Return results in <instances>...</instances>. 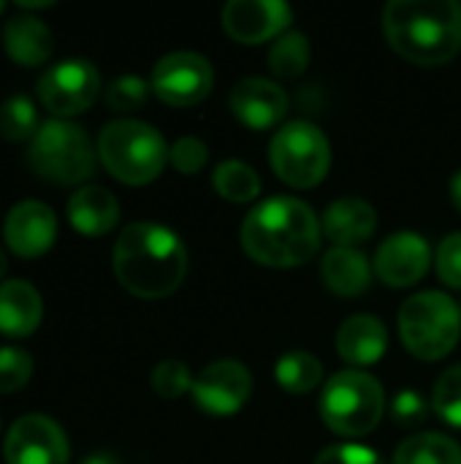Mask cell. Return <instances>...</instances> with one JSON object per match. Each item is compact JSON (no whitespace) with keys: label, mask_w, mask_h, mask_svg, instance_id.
Here are the masks:
<instances>
[{"label":"cell","mask_w":461,"mask_h":464,"mask_svg":"<svg viewBox=\"0 0 461 464\" xmlns=\"http://www.w3.org/2000/svg\"><path fill=\"white\" fill-rule=\"evenodd\" d=\"M321 234V220L310 204L291 196H272L247 212L239 242L255 264L293 269L318 253Z\"/></svg>","instance_id":"cell-1"},{"label":"cell","mask_w":461,"mask_h":464,"mask_svg":"<svg viewBox=\"0 0 461 464\" xmlns=\"http://www.w3.org/2000/svg\"><path fill=\"white\" fill-rule=\"evenodd\" d=\"M111 266L125 291L139 299H163L174 294L187 275V250L182 239L160 223H130L114 242Z\"/></svg>","instance_id":"cell-2"},{"label":"cell","mask_w":461,"mask_h":464,"mask_svg":"<svg viewBox=\"0 0 461 464\" xmlns=\"http://www.w3.org/2000/svg\"><path fill=\"white\" fill-rule=\"evenodd\" d=\"M389 46L416 65H443L461 52V3L391 0L383 8Z\"/></svg>","instance_id":"cell-3"},{"label":"cell","mask_w":461,"mask_h":464,"mask_svg":"<svg viewBox=\"0 0 461 464\" xmlns=\"http://www.w3.org/2000/svg\"><path fill=\"white\" fill-rule=\"evenodd\" d=\"M98 158L125 185H149L168 160L166 139L141 120H111L98 136Z\"/></svg>","instance_id":"cell-4"},{"label":"cell","mask_w":461,"mask_h":464,"mask_svg":"<svg viewBox=\"0 0 461 464\" xmlns=\"http://www.w3.org/2000/svg\"><path fill=\"white\" fill-rule=\"evenodd\" d=\"M399 337L421 362L446 359L461 337V307L443 291H421L399 307Z\"/></svg>","instance_id":"cell-5"},{"label":"cell","mask_w":461,"mask_h":464,"mask_svg":"<svg viewBox=\"0 0 461 464\" xmlns=\"http://www.w3.org/2000/svg\"><path fill=\"white\" fill-rule=\"evenodd\" d=\"M386 411V394L378 378L364 370H342L329 378L321 394L323 424L342 438L370 435Z\"/></svg>","instance_id":"cell-6"},{"label":"cell","mask_w":461,"mask_h":464,"mask_svg":"<svg viewBox=\"0 0 461 464\" xmlns=\"http://www.w3.org/2000/svg\"><path fill=\"white\" fill-rule=\"evenodd\" d=\"M95 150L84 128L68 120H46L30 139L27 160L33 171L54 185H79L95 171Z\"/></svg>","instance_id":"cell-7"},{"label":"cell","mask_w":461,"mask_h":464,"mask_svg":"<svg viewBox=\"0 0 461 464\" xmlns=\"http://www.w3.org/2000/svg\"><path fill=\"white\" fill-rule=\"evenodd\" d=\"M269 163L274 174L291 188H315L331 169V144L326 133L304 120L283 125L269 144Z\"/></svg>","instance_id":"cell-8"},{"label":"cell","mask_w":461,"mask_h":464,"mask_svg":"<svg viewBox=\"0 0 461 464\" xmlns=\"http://www.w3.org/2000/svg\"><path fill=\"white\" fill-rule=\"evenodd\" d=\"M149 87L163 103L187 109L201 103L212 92L215 71L204 54L179 49V52H168L155 63Z\"/></svg>","instance_id":"cell-9"},{"label":"cell","mask_w":461,"mask_h":464,"mask_svg":"<svg viewBox=\"0 0 461 464\" xmlns=\"http://www.w3.org/2000/svg\"><path fill=\"white\" fill-rule=\"evenodd\" d=\"M101 95V73L90 60L71 57L46 68L38 79L41 103L60 117L87 111Z\"/></svg>","instance_id":"cell-10"},{"label":"cell","mask_w":461,"mask_h":464,"mask_svg":"<svg viewBox=\"0 0 461 464\" xmlns=\"http://www.w3.org/2000/svg\"><path fill=\"white\" fill-rule=\"evenodd\" d=\"M193 402L206 416L228 419L239 413L253 394V375L242 362L220 359L206 364L193 381Z\"/></svg>","instance_id":"cell-11"},{"label":"cell","mask_w":461,"mask_h":464,"mask_svg":"<svg viewBox=\"0 0 461 464\" xmlns=\"http://www.w3.org/2000/svg\"><path fill=\"white\" fill-rule=\"evenodd\" d=\"M68 454L62 427L41 413L16 419L3 443L5 464H68Z\"/></svg>","instance_id":"cell-12"},{"label":"cell","mask_w":461,"mask_h":464,"mask_svg":"<svg viewBox=\"0 0 461 464\" xmlns=\"http://www.w3.org/2000/svg\"><path fill=\"white\" fill-rule=\"evenodd\" d=\"M223 30L247 46L277 41L283 33H288V24L293 19V11L283 0H231L223 5Z\"/></svg>","instance_id":"cell-13"},{"label":"cell","mask_w":461,"mask_h":464,"mask_svg":"<svg viewBox=\"0 0 461 464\" xmlns=\"http://www.w3.org/2000/svg\"><path fill=\"white\" fill-rule=\"evenodd\" d=\"M432 264V247L421 234L399 231L389 237L375 253V275L389 288H410L416 285Z\"/></svg>","instance_id":"cell-14"},{"label":"cell","mask_w":461,"mask_h":464,"mask_svg":"<svg viewBox=\"0 0 461 464\" xmlns=\"http://www.w3.org/2000/svg\"><path fill=\"white\" fill-rule=\"evenodd\" d=\"M234 117L250 130H269L283 122L288 111V92L264 76H247L234 84L228 95Z\"/></svg>","instance_id":"cell-15"},{"label":"cell","mask_w":461,"mask_h":464,"mask_svg":"<svg viewBox=\"0 0 461 464\" xmlns=\"http://www.w3.org/2000/svg\"><path fill=\"white\" fill-rule=\"evenodd\" d=\"M3 237L8 250H14L19 258L43 256L57 239V218L43 201H19L5 215Z\"/></svg>","instance_id":"cell-16"},{"label":"cell","mask_w":461,"mask_h":464,"mask_svg":"<svg viewBox=\"0 0 461 464\" xmlns=\"http://www.w3.org/2000/svg\"><path fill=\"white\" fill-rule=\"evenodd\" d=\"M321 228L334 242V247H359L375 234L378 212L359 196H342L326 207Z\"/></svg>","instance_id":"cell-17"},{"label":"cell","mask_w":461,"mask_h":464,"mask_svg":"<svg viewBox=\"0 0 461 464\" xmlns=\"http://www.w3.org/2000/svg\"><path fill=\"white\" fill-rule=\"evenodd\" d=\"M389 348V329L375 315H351L337 329V353L353 367H370L383 359Z\"/></svg>","instance_id":"cell-18"},{"label":"cell","mask_w":461,"mask_h":464,"mask_svg":"<svg viewBox=\"0 0 461 464\" xmlns=\"http://www.w3.org/2000/svg\"><path fill=\"white\" fill-rule=\"evenodd\" d=\"M43 302L27 280L0 283V332L8 337H27L41 326Z\"/></svg>","instance_id":"cell-19"},{"label":"cell","mask_w":461,"mask_h":464,"mask_svg":"<svg viewBox=\"0 0 461 464\" xmlns=\"http://www.w3.org/2000/svg\"><path fill=\"white\" fill-rule=\"evenodd\" d=\"M71 226L84 237H103L120 220V204L111 190L101 185H84L68 198Z\"/></svg>","instance_id":"cell-20"},{"label":"cell","mask_w":461,"mask_h":464,"mask_svg":"<svg viewBox=\"0 0 461 464\" xmlns=\"http://www.w3.org/2000/svg\"><path fill=\"white\" fill-rule=\"evenodd\" d=\"M3 46L19 65H43L52 57L54 38L52 30L33 14H16L3 27Z\"/></svg>","instance_id":"cell-21"},{"label":"cell","mask_w":461,"mask_h":464,"mask_svg":"<svg viewBox=\"0 0 461 464\" xmlns=\"http://www.w3.org/2000/svg\"><path fill=\"white\" fill-rule=\"evenodd\" d=\"M321 277L337 296H361L372 283V266L359 247H331L321 261Z\"/></svg>","instance_id":"cell-22"},{"label":"cell","mask_w":461,"mask_h":464,"mask_svg":"<svg viewBox=\"0 0 461 464\" xmlns=\"http://www.w3.org/2000/svg\"><path fill=\"white\" fill-rule=\"evenodd\" d=\"M394 464H461V446L437 432L413 435L397 449Z\"/></svg>","instance_id":"cell-23"},{"label":"cell","mask_w":461,"mask_h":464,"mask_svg":"<svg viewBox=\"0 0 461 464\" xmlns=\"http://www.w3.org/2000/svg\"><path fill=\"white\" fill-rule=\"evenodd\" d=\"M274 378L288 394H310L323 381V364L310 351H288L274 367Z\"/></svg>","instance_id":"cell-24"},{"label":"cell","mask_w":461,"mask_h":464,"mask_svg":"<svg viewBox=\"0 0 461 464\" xmlns=\"http://www.w3.org/2000/svg\"><path fill=\"white\" fill-rule=\"evenodd\" d=\"M212 188L231 204H247L261 196V177L242 160H223L212 174Z\"/></svg>","instance_id":"cell-25"},{"label":"cell","mask_w":461,"mask_h":464,"mask_svg":"<svg viewBox=\"0 0 461 464\" xmlns=\"http://www.w3.org/2000/svg\"><path fill=\"white\" fill-rule=\"evenodd\" d=\"M310 65V41L302 33H283L269 49V68L280 79H296Z\"/></svg>","instance_id":"cell-26"},{"label":"cell","mask_w":461,"mask_h":464,"mask_svg":"<svg viewBox=\"0 0 461 464\" xmlns=\"http://www.w3.org/2000/svg\"><path fill=\"white\" fill-rule=\"evenodd\" d=\"M38 114L30 98L11 95L0 106V136L8 141H27L38 133Z\"/></svg>","instance_id":"cell-27"},{"label":"cell","mask_w":461,"mask_h":464,"mask_svg":"<svg viewBox=\"0 0 461 464\" xmlns=\"http://www.w3.org/2000/svg\"><path fill=\"white\" fill-rule=\"evenodd\" d=\"M432 405L437 411V416L448 424L461 430V364L446 370L437 383H435V394H432Z\"/></svg>","instance_id":"cell-28"},{"label":"cell","mask_w":461,"mask_h":464,"mask_svg":"<svg viewBox=\"0 0 461 464\" xmlns=\"http://www.w3.org/2000/svg\"><path fill=\"white\" fill-rule=\"evenodd\" d=\"M193 375L187 370L185 362H177V359H166L160 362L155 370H152V392L163 400H179L182 394L193 392Z\"/></svg>","instance_id":"cell-29"},{"label":"cell","mask_w":461,"mask_h":464,"mask_svg":"<svg viewBox=\"0 0 461 464\" xmlns=\"http://www.w3.org/2000/svg\"><path fill=\"white\" fill-rule=\"evenodd\" d=\"M149 84L141 79V76H133V73H125V76H117L103 98H106V106L114 109V111H136L147 103V95H149Z\"/></svg>","instance_id":"cell-30"},{"label":"cell","mask_w":461,"mask_h":464,"mask_svg":"<svg viewBox=\"0 0 461 464\" xmlns=\"http://www.w3.org/2000/svg\"><path fill=\"white\" fill-rule=\"evenodd\" d=\"M33 359L22 348H0V394H14L27 386Z\"/></svg>","instance_id":"cell-31"},{"label":"cell","mask_w":461,"mask_h":464,"mask_svg":"<svg viewBox=\"0 0 461 464\" xmlns=\"http://www.w3.org/2000/svg\"><path fill=\"white\" fill-rule=\"evenodd\" d=\"M168 160H171V166L179 171V174H198L204 166H206V160H209V147L201 141V139H196V136H182V139H177L174 141V147L168 150Z\"/></svg>","instance_id":"cell-32"},{"label":"cell","mask_w":461,"mask_h":464,"mask_svg":"<svg viewBox=\"0 0 461 464\" xmlns=\"http://www.w3.org/2000/svg\"><path fill=\"white\" fill-rule=\"evenodd\" d=\"M437 275L448 288H461V231L448 234L437 247Z\"/></svg>","instance_id":"cell-33"},{"label":"cell","mask_w":461,"mask_h":464,"mask_svg":"<svg viewBox=\"0 0 461 464\" xmlns=\"http://www.w3.org/2000/svg\"><path fill=\"white\" fill-rule=\"evenodd\" d=\"M427 413H429L427 400L413 389H402L391 400V419L399 427H416V424H421L427 419Z\"/></svg>","instance_id":"cell-34"},{"label":"cell","mask_w":461,"mask_h":464,"mask_svg":"<svg viewBox=\"0 0 461 464\" xmlns=\"http://www.w3.org/2000/svg\"><path fill=\"white\" fill-rule=\"evenodd\" d=\"M315 464H386L378 451L359 446V443H340L329 446L318 454Z\"/></svg>","instance_id":"cell-35"},{"label":"cell","mask_w":461,"mask_h":464,"mask_svg":"<svg viewBox=\"0 0 461 464\" xmlns=\"http://www.w3.org/2000/svg\"><path fill=\"white\" fill-rule=\"evenodd\" d=\"M451 201H454V207L461 212V171H456L451 177Z\"/></svg>","instance_id":"cell-36"},{"label":"cell","mask_w":461,"mask_h":464,"mask_svg":"<svg viewBox=\"0 0 461 464\" xmlns=\"http://www.w3.org/2000/svg\"><path fill=\"white\" fill-rule=\"evenodd\" d=\"M82 464H120V462H117V457H114V454H103V451H98V454H90V457H87Z\"/></svg>","instance_id":"cell-37"},{"label":"cell","mask_w":461,"mask_h":464,"mask_svg":"<svg viewBox=\"0 0 461 464\" xmlns=\"http://www.w3.org/2000/svg\"><path fill=\"white\" fill-rule=\"evenodd\" d=\"M5 253H3V247H0V280H3V275H5Z\"/></svg>","instance_id":"cell-38"},{"label":"cell","mask_w":461,"mask_h":464,"mask_svg":"<svg viewBox=\"0 0 461 464\" xmlns=\"http://www.w3.org/2000/svg\"><path fill=\"white\" fill-rule=\"evenodd\" d=\"M3 8H5V5H3V3H0V11H3Z\"/></svg>","instance_id":"cell-39"}]
</instances>
